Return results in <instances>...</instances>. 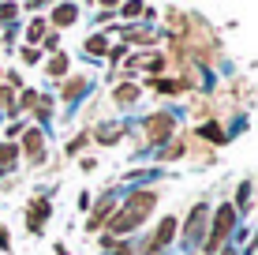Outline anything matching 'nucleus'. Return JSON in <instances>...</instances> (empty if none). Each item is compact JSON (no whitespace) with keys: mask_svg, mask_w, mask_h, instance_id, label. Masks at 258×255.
Here are the masks:
<instances>
[{"mask_svg":"<svg viewBox=\"0 0 258 255\" xmlns=\"http://www.w3.org/2000/svg\"><path fill=\"white\" fill-rule=\"evenodd\" d=\"M0 248H12V236H8V229H0Z\"/></svg>","mask_w":258,"mask_h":255,"instance_id":"27","label":"nucleus"},{"mask_svg":"<svg viewBox=\"0 0 258 255\" xmlns=\"http://www.w3.org/2000/svg\"><path fill=\"white\" fill-rule=\"evenodd\" d=\"M172 131H176L172 113H154V117L146 120V135L154 139V143H165V139H172Z\"/></svg>","mask_w":258,"mask_h":255,"instance_id":"3","label":"nucleus"},{"mask_svg":"<svg viewBox=\"0 0 258 255\" xmlns=\"http://www.w3.org/2000/svg\"><path fill=\"white\" fill-rule=\"evenodd\" d=\"M142 12H146L142 4H123V12H120V15H142Z\"/></svg>","mask_w":258,"mask_h":255,"instance_id":"24","label":"nucleus"},{"mask_svg":"<svg viewBox=\"0 0 258 255\" xmlns=\"http://www.w3.org/2000/svg\"><path fill=\"white\" fill-rule=\"evenodd\" d=\"M236 229V207L228 203V207H217V214H213V225H210V233H206V251H217L221 244L228 240V233Z\"/></svg>","mask_w":258,"mask_h":255,"instance_id":"2","label":"nucleus"},{"mask_svg":"<svg viewBox=\"0 0 258 255\" xmlns=\"http://www.w3.org/2000/svg\"><path fill=\"white\" fill-rule=\"evenodd\" d=\"M15 12H19V8H15V4H0V19H4V23H8V19H12V15H15Z\"/></svg>","mask_w":258,"mask_h":255,"instance_id":"23","label":"nucleus"},{"mask_svg":"<svg viewBox=\"0 0 258 255\" xmlns=\"http://www.w3.org/2000/svg\"><path fill=\"white\" fill-rule=\"evenodd\" d=\"M154 203H157V195H154V191H146V188L135 191V195H127L120 210H112V218L105 222V229H109L112 236H127V233H135L139 225L150 218Z\"/></svg>","mask_w":258,"mask_h":255,"instance_id":"1","label":"nucleus"},{"mask_svg":"<svg viewBox=\"0 0 258 255\" xmlns=\"http://www.w3.org/2000/svg\"><path fill=\"white\" fill-rule=\"evenodd\" d=\"M112 210H116V203H112V199H101V203L90 210V218H86V229H90V233H94V229H101V225L112 218Z\"/></svg>","mask_w":258,"mask_h":255,"instance_id":"7","label":"nucleus"},{"mask_svg":"<svg viewBox=\"0 0 258 255\" xmlns=\"http://www.w3.org/2000/svg\"><path fill=\"white\" fill-rule=\"evenodd\" d=\"M135 98H139V86H135V83H120V86H116V101H120V105H123V101L131 105Z\"/></svg>","mask_w":258,"mask_h":255,"instance_id":"13","label":"nucleus"},{"mask_svg":"<svg viewBox=\"0 0 258 255\" xmlns=\"http://www.w3.org/2000/svg\"><path fill=\"white\" fill-rule=\"evenodd\" d=\"M0 109H4V113H19V105H15V94L8 90V86L0 90Z\"/></svg>","mask_w":258,"mask_h":255,"instance_id":"17","label":"nucleus"},{"mask_svg":"<svg viewBox=\"0 0 258 255\" xmlns=\"http://www.w3.org/2000/svg\"><path fill=\"white\" fill-rule=\"evenodd\" d=\"M123 131H127L123 124H101V128L94 131V139H97V143H105V146H112L116 139H123Z\"/></svg>","mask_w":258,"mask_h":255,"instance_id":"9","label":"nucleus"},{"mask_svg":"<svg viewBox=\"0 0 258 255\" xmlns=\"http://www.w3.org/2000/svg\"><path fill=\"white\" fill-rule=\"evenodd\" d=\"M23 60H26V64H38V60H41V49H38V45L23 49Z\"/></svg>","mask_w":258,"mask_h":255,"instance_id":"20","label":"nucleus"},{"mask_svg":"<svg viewBox=\"0 0 258 255\" xmlns=\"http://www.w3.org/2000/svg\"><path fill=\"white\" fill-rule=\"evenodd\" d=\"M202 135H206L210 143H225V131H221L217 124H206V128H202Z\"/></svg>","mask_w":258,"mask_h":255,"instance_id":"18","label":"nucleus"},{"mask_svg":"<svg viewBox=\"0 0 258 255\" xmlns=\"http://www.w3.org/2000/svg\"><path fill=\"white\" fill-rule=\"evenodd\" d=\"M15 105H19V113H23V109H34V105H38V94H34V90H23V98L15 101Z\"/></svg>","mask_w":258,"mask_h":255,"instance_id":"19","label":"nucleus"},{"mask_svg":"<svg viewBox=\"0 0 258 255\" xmlns=\"http://www.w3.org/2000/svg\"><path fill=\"white\" fill-rule=\"evenodd\" d=\"M49 214H52L49 199H34V203L26 207V225H30V233H41V225L49 222Z\"/></svg>","mask_w":258,"mask_h":255,"instance_id":"5","label":"nucleus"},{"mask_svg":"<svg viewBox=\"0 0 258 255\" xmlns=\"http://www.w3.org/2000/svg\"><path fill=\"white\" fill-rule=\"evenodd\" d=\"M15 158H19V146H15V143L0 146V173H12L15 169Z\"/></svg>","mask_w":258,"mask_h":255,"instance_id":"11","label":"nucleus"},{"mask_svg":"<svg viewBox=\"0 0 258 255\" xmlns=\"http://www.w3.org/2000/svg\"><path fill=\"white\" fill-rule=\"evenodd\" d=\"M176 236V218H161V225H157V233L150 236V251H161L168 240Z\"/></svg>","mask_w":258,"mask_h":255,"instance_id":"8","label":"nucleus"},{"mask_svg":"<svg viewBox=\"0 0 258 255\" xmlns=\"http://www.w3.org/2000/svg\"><path fill=\"white\" fill-rule=\"evenodd\" d=\"M180 154H183V143H172V146L165 150V158H180Z\"/></svg>","mask_w":258,"mask_h":255,"instance_id":"26","label":"nucleus"},{"mask_svg":"<svg viewBox=\"0 0 258 255\" xmlns=\"http://www.w3.org/2000/svg\"><path fill=\"white\" fill-rule=\"evenodd\" d=\"M83 146H86V135H79V139H75V143H71V146H68V154H79V150H83Z\"/></svg>","mask_w":258,"mask_h":255,"instance_id":"25","label":"nucleus"},{"mask_svg":"<svg viewBox=\"0 0 258 255\" xmlns=\"http://www.w3.org/2000/svg\"><path fill=\"white\" fill-rule=\"evenodd\" d=\"M112 255H135V251H131V248H120V251H112Z\"/></svg>","mask_w":258,"mask_h":255,"instance_id":"28","label":"nucleus"},{"mask_svg":"<svg viewBox=\"0 0 258 255\" xmlns=\"http://www.w3.org/2000/svg\"><path fill=\"white\" fill-rule=\"evenodd\" d=\"M26 38H30V45H38V41L45 38V19H34L30 26H26Z\"/></svg>","mask_w":258,"mask_h":255,"instance_id":"15","label":"nucleus"},{"mask_svg":"<svg viewBox=\"0 0 258 255\" xmlns=\"http://www.w3.org/2000/svg\"><path fill=\"white\" fill-rule=\"evenodd\" d=\"M247 195H251V188H247V184H239V191H236V207H247Z\"/></svg>","mask_w":258,"mask_h":255,"instance_id":"22","label":"nucleus"},{"mask_svg":"<svg viewBox=\"0 0 258 255\" xmlns=\"http://www.w3.org/2000/svg\"><path fill=\"white\" fill-rule=\"evenodd\" d=\"M23 150L30 162H41V154H45V135H41L38 128H26L23 131Z\"/></svg>","mask_w":258,"mask_h":255,"instance_id":"6","label":"nucleus"},{"mask_svg":"<svg viewBox=\"0 0 258 255\" xmlns=\"http://www.w3.org/2000/svg\"><path fill=\"white\" fill-rule=\"evenodd\" d=\"M64 72H68V57L60 53V57H52V60H49V75L56 79V75H64Z\"/></svg>","mask_w":258,"mask_h":255,"instance_id":"16","label":"nucleus"},{"mask_svg":"<svg viewBox=\"0 0 258 255\" xmlns=\"http://www.w3.org/2000/svg\"><path fill=\"white\" fill-rule=\"evenodd\" d=\"M206 214H210V207H206V203H199V207L191 210L187 225H183V240H187V244H199V240H202V229H206Z\"/></svg>","mask_w":258,"mask_h":255,"instance_id":"4","label":"nucleus"},{"mask_svg":"<svg viewBox=\"0 0 258 255\" xmlns=\"http://www.w3.org/2000/svg\"><path fill=\"white\" fill-rule=\"evenodd\" d=\"M146 86H154V90H161V94H180L187 83H183V79H157V75H150Z\"/></svg>","mask_w":258,"mask_h":255,"instance_id":"10","label":"nucleus"},{"mask_svg":"<svg viewBox=\"0 0 258 255\" xmlns=\"http://www.w3.org/2000/svg\"><path fill=\"white\" fill-rule=\"evenodd\" d=\"M83 86H86V83H83V79H75V83H71V86H68V90H64V98H75V94H83Z\"/></svg>","mask_w":258,"mask_h":255,"instance_id":"21","label":"nucleus"},{"mask_svg":"<svg viewBox=\"0 0 258 255\" xmlns=\"http://www.w3.org/2000/svg\"><path fill=\"white\" fill-rule=\"evenodd\" d=\"M86 57H105V38L101 34H90V38H86Z\"/></svg>","mask_w":258,"mask_h":255,"instance_id":"14","label":"nucleus"},{"mask_svg":"<svg viewBox=\"0 0 258 255\" xmlns=\"http://www.w3.org/2000/svg\"><path fill=\"white\" fill-rule=\"evenodd\" d=\"M75 15H79L75 4H60L56 12H52V23H56V26H71V23H75Z\"/></svg>","mask_w":258,"mask_h":255,"instance_id":"12","label":"nucleus"}]
</instances>
